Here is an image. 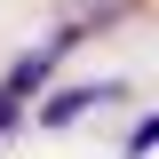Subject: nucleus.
<instances>
[{
  "label": "nucleus",
  "mask_w": 159,
  "mask_h": 159,
  "mask_svg": "<svg viewBox=\"0 0 159 159\" xmlns=\"http://www.w3.org/2000/svg\"><path fill=\"white\" fill-rule=\"evenodd\" d=\"M151 151H159V111H143L127 127V143H119V159H151Z\"/></svg>",
  "instance_id": "obj_3"
},
{
  "label": "nucleus",
  "mask_w": 159,
  "mask_h": 159,
  "mask_svg": "<svg viewBox=\"0 0 159 159\" xmlns=\"http://www.w3.org/2000/svg\"><path fill=\"white\" fill-rule=\"evenodd\" d=\"M119 96H127V80H72V88H48V96L32 103V127H40V135H64V127H80L96 103H119Z\"/></svg>",
  "instance_id": "obj_1"
},
{
  "label": "nucleus",
  "mask_w": 159,
  "mask_h": 159,
  "mask_svg": "<svg viewBox=\"0 0 159 159\" xmlns=\"http://www.w3.org/2000/svg\"><path fill=\"white\" fill-rule=\"evenodd\" d=\"M143 0H72L64 8V24H80V32H103V24H119V16H135Z\"/></svg>",
  "instance_id": "obj_2"
}]
</instances>
